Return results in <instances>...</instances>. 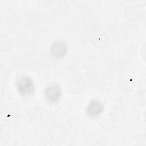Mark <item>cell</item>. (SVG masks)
<instances>
[{"mask_svg": "<svg viewBox=\"0 0 146 146\" xmlns=\"http://www.w3.org/2000/svg\"><path fill=\"white\" fill-rule=\"evenodd\" d=\"M17 87L18 92L23 96H29L35 92L33 80L27 76L19 79L17 83Z\"/></svg>", "mask_w": 146, "mask_h": 146, "instance_id": "obj_1", "label": "cell"}, {"mask_svg": "<svg viewBox=\"0 0 146 146\" xmlns=\"http://www.w3.org/2000/svg\"><path fill=\"white\" fill-rule=\"evenodd\" d=\"M61 90L59 86L52 84L44 90V96L47 100L51 103L58 102L61 97Z\"/></svg>", "mask_w": 146, "mask_h": 146, "instance_id": "obj_2", "label": "cell"}, {"mask_svg": "<svg viewBox=\"0 0 146 146\" xmlns=\"http://www.w3.org/2000/svg\"><path fill=\"white\" fill-rule=\"evenodd\" d=\"M67 51L66 43L62 40H57L52 43L50 48V52L52 56L58 59L65 55Z\"/></svg>", "mask_w": 146, "mask_h": 146, "instance_id": "obj_3", "label": "cell"}, {"mask_svg": "<svg viewBox=\"0 0 146 146\" xmlns=\"http://www.w3.org/2000/svg\"><path fill=\"white\" fill-rule=\"evenodd\" d=\"M103 104L98 100H92L88 104L86 108V113L90 117L98 116L103 111Z\"/></svg>", "mask_w": 146, "mask_h": 146, "instance_id": "obj_4", "label": "cell"}]
</instances>
